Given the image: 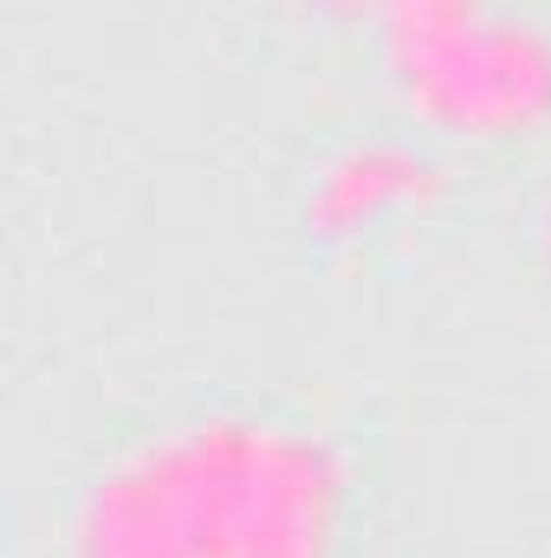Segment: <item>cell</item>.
Instances as JSON below:
<instances>
[{
    "mask_svg": "<svg viewBox=\"0 0 551 558\" xmlns=\"http://www.w3.org/2000/svg\"><path fill=\"white\" fill-rule=\"evenodd\" d=\"M357 448L298 403H188L111 435L59 507V558H344Z\"/></svg>",
    "mask_w": 551,
    "mask_h": 558,
    "instance_id": "6da1fadb",
    "label": "cell"
},
{
    "mask_svg": "<svg viewBox=\"0 0 551 558\" xmlns=\"http://www.w3.org/2000/svg\"><path fill=\"white\" fill-rule=\"evenodd\" d=\"M357 52L377 111L448 156H551L546 0H390Z\"/></svg>",
    "mask_w": 551,
    "mask_h": 558,
    "instance_id": "7a4b0ae2",
    "label": "cell"
},
{
    "mask_svg": "<svg viewBox=\"0 0 551 558\" xmlns=\"http://www.w3.org/2000/svg\"><path fill=\"white\" fill-rule=\"evenodd\" d=\"M454 175H461V156H448L441 143L377 111L370 124L338 131L311 156L298 182V228L325 254L396 247L434 228V215L454 202Z\"/></svg>",
    "mask_w": 551,
    "mask_h": 558,
    "instance_id": "3957f363",
    "label": "cell"
},
{
    "mask_svg": "<svg viewBox=\"0 0 551 558\" xmlns=\"http://www.w3.org/2000/svg\"><path fill=\"white\" fill-rule=\"evenodd\" d=\"M519 254L539 279V292L551 299V156L532 169V189L519 202Z\"/></svg>",
    "mask_w": 551,
    "mask_h": 558,
    "instance_id": "277c9868",
    "label": "cell"
},
{
    "mask_svg": "<svg viewBox=\"0 0 551 558\" xmlns=\"http://www.w3.org/2000/svg\"><path fill=\"white\" fill-rule=\"evenodd\" d=\"M292 20H305V26H318V33H338V39H364L370 26H377V13L390 7V0H279Z\"/></svg>",
    "mask_w": 551,
    "mask_h": 558,
    "instance_id": "5b68a950",
    "label": "cell"
}]
</instances>
